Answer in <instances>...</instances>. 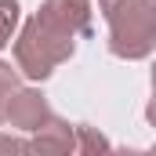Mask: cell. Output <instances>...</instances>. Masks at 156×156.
<instances>
[{
	"label": "cell",
	"mask_w": 156,
	"mask_h": 156,
	"mask_svg": "<svg viewBox=\"0 0 156 156\" xmlns=\"http://www.w3.org/2000/svg\"><path fill=\"white\" fill-rule=\"evenodd\" d=\"M47 116H51V109H47V98H44L40 91H29V87H15V91H11L7 109H4V120H7L11 127L33 131V127H40Z\"/></svg>",
	"instance_id": "cell-3"
},
{
	"label": "cell",
	"mask_w": 156,
	"mask_h": 156,
	"mask_svg": "<svg viewBox=\"0 0 156 156\" xmlns=\"http://www.w3.org/2000/svg\"><path fill=\"white\" fill-rule=\"evenodd\" d=\"M15 26H18V0H0V47L11 40Z\"/></svg>",
	"instance_id": "cell-6"
},
{
	"label": "cell",
	"mask_w": 156,
	"mask_h": 156,
	"mask_svg": "<svg viewBox=\"0 0 156 156\" xmlns=\"http://www.w3.org/2000/svg\"><path fill=\"white\" fill-rule=\"evenodd\" d=\"M91 29V0H44L15 40V62L29 80L55 73L76 47V37Z\"/></svg>",
	"instance_id": "cell-1"
},
{
	"label": "cell",
	"mask_w": 156,
	"mask_h": 156,
	"mask_svg": "<svg viewBox=\"0 0 156 156\" xmlns=\"http://www.w3.org/2000/svg\"><path fill=\"white\" fill-rule=\"evenodd\" d=\"M18 149H26V142H18L11 134H0V153H18Z\"/></svg>",
	"instance_id": "cell-8"
},
{
	"label": "cell",
	"mask_w": 156,
	"mask_h": 156,
	"mask_svg": "<svg viewBox=\"0 0 156 156\" xmlns=\"http://www.w3.org/2000/svg\"><path fill=\"white\" fill-rule=\"evenodd\" d=\"M15 87H18V73L0 62V123H4V109H7V98H11Z\"/></svg>",
	"instance_id": "cell-7"
},
{
	"label": "cell",
	"mask_w": 156,
	"mask_h": 156,
	"mask_svg": "<svg viewBox=\"0 0 156 156\" xmlns=\"http://www.w3.org/2000/svg\"><path fill=\"white\" fill-rule=\"evenodd\" d=\"M109 22V51L116 58H145L156 44L153 0H98Z\"/></svg>",
	"instance_id": "cell-2"
},
{
	"label": "cell",
	"mask_w": 156,
	"mask_h": 156,
	"mask_svg": "<svg viewBox=\"0 0 156 156\" xmlns=\"http://www.w3.org/2000/svg\"><path fill=\"white\" fill-rule=\"evenodd\" d=\"M26 149H33V153H73V149H76L73 123L47 116L40 127H33V142H29Z\"/></svg>",
	"instance_id": "cell-4"
},
{
	"label": "cell",
	"mask_w": 156,
	"mask_h": 156,
	"mask_svg": "<svg viewBox=\"0 0 156 156\" xmlns=\"http://www.w3.org/2000/svg\"><path fill=\"white\" fill-rule=\"evenodd\" d=\"M73 138H76V153H105L109 149V142L94 127H87V123H76L73 127Z\"/></svg>",
	"instance_id": "cell-5"
}]
</instances>
